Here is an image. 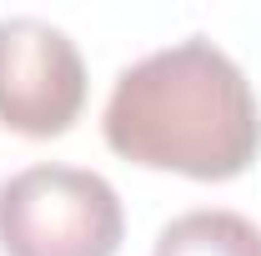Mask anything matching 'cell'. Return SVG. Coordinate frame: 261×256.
<instances>
[{"mask_svg":"<svg viewBox=\"0 0 261 256\" xmlns=\"http://www.w3.org/2000/svg\"><path fill=\"white\" fill-rule=\"evenodd\" d=\"M100 126L116 156L191 181H231L261 156L256 91L206 35H186L126 65Z\"/></svg>","mask_w":261,"mask_h":256,"instance_id":"obj_1","label":"cell"},{"mask_svg":"<svg viewBox=\"0 0 261 256\" xmlns=\"http://www.w3.org/2000/svg\"><path fill=\"white\" fill-rule=\"evenodd\" d=\"M126 211L116 186L86 166H25L0 181L5 256H116Z\"/></svg>","mask_w":261,"mask_h":256,"instance_id":"obj_2","label":"cell"},{"mask_svg":"<svg viewBox=\"0 0 261 256\" xmlns=\"http://www.w3.org/2000/svg\"><path fill=\"white\" fill-rule=\"evenodd\" d=\"M86 106V61L45 15H0V126L50 141Z\"/></svg>","mask_w":261,"mask_h":256,"instance_id":"obj_3","label":"cell"},{"mask_svg":"<svg viewBox=\"0 0 261 256\" xmlns=\"http://www.w3.org/2000/svg\"><path fill=\"white\" fill-rule=\"evenodd\" d=\"M151 256H261V226L226 206L181 211L161 226Z\"/></svg>","mask_w":261,"mask_h":256,"instance_id":"obj_4","label":"cell"}]
</instances>
